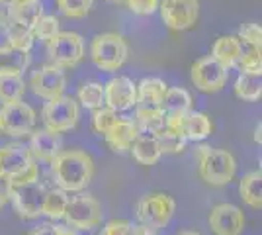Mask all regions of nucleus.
Returning a JSON list of instances; mask_svg holds the SVG:
<instances>
[{"label": "nucleus", "instance_id": "obj_1", "mask_svg": "<svg viewBox=\"0 0 262 235\" xmlns=\"http://www.w3.org/2000/svg\"><path fill=\"white\" fill-rule=\"evenodd\" d=\"M51 170L59 188H63L65 192H80L92 180L94 163H92V157L84 151L67 149V151H59L53 157Z\"/></svg>", "mask_w": 262, "mask_h": 235}, {"label": "nucleus", "instance_id": "obj_2", "mask_svg": "<svg viewBox=\"0 0 262 235\" xmlns=\"http://www.w3.org/2000/svg\"><path fill=\"white\" fill-rule=\"evenodd\" d=\"M198 170L206 184L211 186H225L229 184L237 173V161L225 149H213L208 145L196 147Z\"/></svg>", "mask_w": 262, "mask_h": 235}, {"label": "nucleus", "instance_id": "obj_3", "mask_svg": "<svg viewBox=\"0 0 262 235\" xmlns=\"http://www.w3.org/2000/svg\"><path fill=\"white\" fill-rule=\"evenodd\" d=\"M127 44L120 34H100L92 39L90 57L94 65L106 73H114L125 63L127 59Z\"/></svg>", "mask_w": 262, "mask_h": 235}, {"label": "nucleus", "instance_id": "obj_4", "mask_svg": "<svg viewBox=\"0 0 262 235\" xmlns=\"http://www.w3.org/2000/svg\"><path fill=\"white\" fill-rule=\"evenodd\" d=\"M45 186L39 179L26 180V182H12L10 200L16 213L24 220H33L43 216Z\"/></svg>", "mask_w": 262, "mask_h": 235}, {"label": "nucleus", "instance_id": "obj_5", "mask_svg": "<svg viewBox=\"0 0 262 235\" xmlns=\"http://www.w3.org/2000/svg\"><path fill=\"white\" fill-rule=\"evenodd\" d=\"M174 208V200L168 194L153 192V194H147L139 200V204H137V218H139L141 225L153 229V231L155 229H163L170 222Z\"/></svg>", "mask_w": 262, "mask_h": 235}, {"label": "nucleus", "instance_id": "obj_6", "mask_svg": "<svg viewBox=\"0 0 262 235\" xmlns=\"http://www.w3.org/2000/svg\"><path fill=\"white\" fill-rule=\"evenodd\" d=\"M47 55L51 63L61 69L75 67L84 57L82 35L75 32H59L47 41Z\"/></svg>", "mask_w": 262, "mask_h": 235}, {"label": "nucleus", "instance_id": "obj_7", "mask_svg": "<svg viewBox=\"0 0 262 235\" xmlns=\"http://www.w3.org/2000/svg\"><path fill=\"white\" fill-rule=\"evenodd\" d=\"M63 220L67 222L69 227H73L77 231L94 229L102 222V206L96 198H92L88 194L69 198Z\"/></svg>", "mask_w": 262, "mask_h": 235}, {"label": "nucleus", "instance_id": "obj_8", "mask_svg": "<svg viewBox=\"0 0 262 235\" xmlns=\"http://www.w3.org/2000/svg\"><path fill=\"white\" fill-rule=\"evenodd\" d=\"M43 122L47 125V130L63 134L73 130L78 123V104L75 98L59 94L55 98H49L43 106Z\"/></svg>", "mask_w": 262, "mask_h": 235}, {"label": "nucleus", "instance_id": "obj_9", "mask_svg": "<svg viewBox=\"0 0 262 235\" xmlns=\"http://www.w3.org/2000/svg\"><path fill=\"white\" fill-rule=\"evenodd\" d=\"M161 20L174 32L194 28L200 18V0H163L159 2Z\"/></svg>", "mask_w": 262, "mask_h": 235}, {"label": "nucleus", "instance_id": "obj_10", "mask_svg": "<svg viewBox=\"0 0 262 235\" xmlns=\"http://www.w3.org/2000/svg\"><path fill=\"white\" fill-rule=\"evenodd\" d=\"M35 125V112L30 104L22 100L2 104L0 108V132L14 137L30 135Z\"/></svg>", "mask_w": 262, "mask_h": 235}, {"label": "nucleus", "instance_id": "obj_11", "mask_svg": "<svg viewBox=\"0 0 262 235\" xmlns=\"http://www.w3.org/2000/svg\"><path fill=\"white\" fill-rule=\"evenodd\" d=\"M227 77H229V69H225L211 55L198 59L190 71V78H192L194 87L202 92H208V94L219 92L223 89L227 82Z\"/></svg>", "mask_w": 262, "mask_h": 235}, {"label": "nucleus", "instance_id": "obj_12", "mask_svg": "<svg viewBox=\"0 0 262 235\" xmlns=\"http://www.w3.org/2000/svg\"><path fill=\"white\" fill-rule=\"evenodd\" d=\"M137 84L127 77H114L104 84V106L116 112H125L135 106Z\"/></svg>", "mask_w": 262, "mask_h": 235}, {"label": "nucleus", "instance_id": "obj_13", "mask_svg": "<svg viewBox=\"0 0 262 235\" xmlns=\"http://www.w3.org/2000/svg\"><path fill=\"white\" fill-rule=\"evenodd\" d=\"M164 127L176 132L186 141H202L211 134V122L208 116L202 112H192V110H188L180 118L164 120Z\"/></svg>", "mask_w": 262, "mask_h": 235}, {"label": "nucleus", "instance_id": "obj_14", "mask_svg": "<svg viewBox=\"0 0 262 235\" xmlns=\"http://www.w3.org/2000/svg\"><path fill=\"white\" fill-rule=\"evenodd\" d=\"M209 229L213 235H241L245 229V213L235 204H217L209 212Z\"/></svg>", "mask_w": 262, "mask_h": 235}, {"label": "nucleus", "instance_id": "obj_15", "mask_svg": "<svg viewBox=\"0 0 262 235\" xmlns=\"http://www.w3.org/2000/svg\"><path fill=\"white\" fill-rule=\"evenodd\" d=\"M65 84H67L65 71L61 67H57V65H53V63L37 69L32 75V80H30V87H32L33 94L35 96H41L45 100L63 94Z\"/></svg>", "mask_w": 262, "mask_h": 235}, {"label": "nucleus", "instance_id": "obj_16", "mask_svg": "<svg viewBox=\"0 0 262 235\" xmlns=\"http://www.w3.org/2000/svg\"><path fill=\"white\" fill-rule=\"evenodd\" d=\"M33 157L28 147L22 143H10L0 147V175L10 177L12 180L20 179L28 168L32 167Z\"/></svg>", "mask_w": 262, "mask_h": 235}, {"label": "nucleus", "instance_id": "obj_17", "mask_svg": "<svg viewBox=\"0 0 262 235\" xmlns=\"http://www.w3.org/2000/svg\"><path fill=\"white\" fill-rule=\"evenodd\" d=\"M129 151L131 155H133V159L139 165H145V167L157 165L161 155H163L155 132H137V135H135V139H133V143L129 147Z\"/></svg>", "mask_w": 262, "mask_h": 235}, {"label": "nucleus", "instance_id": "obj_18", "mask_svg": "<svg viewBox=\"0 0 262 235\" xmlns=\"http://www.w3.org/2000/svg\"><path fill=\"white\" fill-rule=\"evenodd\" d=\"M32 139H30V153L32 157H35L37 161H45V163H51L53 157L61 151L63 145V139L57 132L51 130H37L32 132Z\"/></svg>", "mask_w": 262, "mask_h": 235}, {"label": "nucleus", "instance_id": "obj_19", "mask_svg": "<svg viewBox=\"0 0 262 235\" xmlns=\"http://www.w3.org/2000/svg\"><path fill=\"white\" fill-rule=\"evenodd\" d=\"M137 132H139V130H137V125H135L133 120H123V118H120V120L106 132L104 137H106V143L110 145L112 151L123 153V151H129V147H131V143H133Z\"/></svg>", "mask_w": 262, "mask_h": 235}, {"label": "nucleus", "instance_id": "obj_20", "mask_svg": "<svg viewBox=\"0 0 262 235\" xmlns=\"http://www.w3.org/2000/svg\"><path fill=\"white\" fill-rule=\"evenodd\" d=\"M211 57L217 59L225 69L237 67L241 59V39L237 35H221L213 44Z\"/></svg>", "mask_w": 262, "mask_h": 235}, {"label": "nucleus", "instance_id": "obj_21", "mask_svg": "<svg viewBox=\"0 0 262 235\" xmlns=\"http://www.w3.org/2000/svg\"><path fill=\"white\" fill-rule=\"evenodd\" d=\"M30 65V51L12 45L0 47V75H22Z\"/></svg>", "mask_w": 262, "mask_h": 235}, {"label": "nucleus", "instance_id": "obj_22", "mask_svg": "<svg viewBox=\"0 0 262 235\" xmlns=\"http://www.w3.org/2000/svg\"><path fill=\"white\" fill-rule=\"evenodd\" d=\"M239 194L243 202L252 208V210H260L262 208V170H252L249 175H245L241 179Z\"/></svg>", "mask_w": 262, "mask_h": 235}, {"label": "nucleus", "instance_id": "obj_23", "mask_svg": "<svg viewBox=\"0 0 262 235\" xmlns=\"http://www.w3.org/2000/svg\"><path fill=\"white\" fill-rule=\"evenodd\" d=\"M192 108V98L184 89H166L163 96L164 120H172L184 116Z\"/></svg>", "mask_w": 262, "mask_h": 235}, {"label": "nucleus", "instance_id": "obj_24", "mask_svg": "<svg viewBox=\"0 0 262 235\" xmlns=\"http://www.w3.org/2000/svg\"><path fill=\"white\" fill-rule=\"evenodd\" d=\"M235 96L245 102H256L262 96V75L260 73H249L241 71L235 80Z\"/></svg>", "mask_w": 262, "mask_h": 235}, {"label": "nucleus", "instance_id": "obj_25", "mask_svg": "<svg viewBox=\"0 0 262 235\" xmlns=\"http://www.w3.org/2000/svg\"><path fill=\"white\" fill-rule=\"evenodd\" d=\"M24 92H26V82L22 75H0V102L2 104L22 100Z\"/></svg>", "mask_w": 262, "mask_h": 235}, {"label": "nucleus", "instance_id": "obj_26", "mask_svg": "<svg viewBox=\"0 0 262 235\" xmlns=\"http://www.w3.org/2000/svg\"><path fill=\"white\" fill-rule=\"evenodd\" d=\"M67 204H69V196H67V192L63 190V188L45 192L43 216L51 218V220H63Z\"/></svg>", "mask_w": 262, "mask_h": 235}, {"label": "nucleus", "instance_id": "obj_27", "mask_svg": "<svg viewBox=\"0 0 262 235\" xmlns=\"http://www.w3.org/2000/svg\"><path fill=\"white\" fill-rule=\"evenodd\" d=\"M241 71L249 73H260L262 71V47L258 45L247 44L241 39V59L237 63Z\"/></svg>", "mask_w": 262, "mask_h": 235}, {"label": "nucleus", "instance_id": "obj_28", "mask_svg": "<svg viewBox=\"0 0 262 235\" xmlns=\"http://www.w3.org/2000/svg\"><path fill=\"white\" fill-rule=\"evenodd\" d=\"M6 37H8V45L16 47V49H24L30 51L33 45V35L30 26H24L20 22H10L6 28Z\"/></svg>", "mask_w": 262, "mask_h": 235}, {"label": "nucleus", "instance_id": "obj_29", "mask_svg": "<svg viewBox=\"0 0 262 235\" xmlns=\"http://www.w3.org/2000/svg\"><path fill=\"white\" fill-rule=\"evenodd\" d=\"M78 102L88 110H96L100 106H104V87L100 82L82 84L78 90Z\"/></svg>", "mask_w": 262, "mask_h": 235}, {"label": "nucleus", "instance_id": "obj_30", "mask_svg": "<svg viewBox=\"0 0 262 235\" xmlns=\"http://www.w3.org/2000/svg\"><path fill=\"white\" fill-rule=\"evenodd\" d=\"M43 14V6H41V0H32V2H26L22 6H14V20L12 22H20L24 26H30L32 28L35 20Z\"/></svg>", "mask_w": 262, "mask_h": 235}, {"label": "nucleus", "instance_id": "obj_31", "mask_svg": "<svg viewBox=\"0 0 262 235\" xmlns=\"http://www.w3.org/2000/svg\"><path fill=\"white\" fill-rule=\"evenodd\" d=\"M55 34H59V20L55 16H39L35 24L32 26V35L33 41L39 39V41H49Z\"/></svg>", "mask_w": 262, "mask_h": 235}, {"label": "nucleus", "instance_id": "obj_32", "mask_svg": "<svg viewBox=\"0 0 262 235\" xmlns=\"http://www.w3.org/2000/svg\"><path fill=\"white\" fill-rule=\"evenodd\" d=\"M157 134V139H159V145H161V151L163 153H182L186 147V139L184 137H180V135L172 132V130H168V127H161L159 132H155Z\"/></svg>", "mask_w": 262, "mask_h": 235}, {"label": "nucleus", "instance_id": "obj_33", "mask_svg": "<svg viewBox=\"0 0 262 235\" xmlns=\"http://www.w3.org/2000/svg\"><path fill=\"white\" fill-rule=\"evenodd\" d=\"M118 120H120L118 112L108 108V106H100L96 110H92V130L98 135H106V132Z\"/></svg>", "mask_w": 262, "mask_h": 235}, {"label": "nucleus", "instance_id": "obj_34", "mask_svg": "<svg viewBox=\"0 0 262 235\" xmlns=\"http://www.w3.org/2000/svg\"><path fill=\"white\" fill-rule=\"evenodd\" d=\"M92 4L94 0H57V8L67 18H84L92 8Z\"/></svg>", "mask_w": 262, "mask_h": 235}, {"label": "nucleus", "instance_id": "obj_35", "mask_svg": "<svg viewBox=\"0 0 262 235\" xmlns=\"http://www.w3.org/2000/svg\"><path fill=\"white\" fill-rule=\"evenodd\" d=\"M161 0H123V4L137 16H151L159 8Z\"/></svg>", "mask_w": 262, "mask_h": 235}, {"label": "nucleus", "instance_id": "obj_36", "mask_svg": "<svg viewBox=\"0 0 262 235\" xmlns=\"http://www.w3.org/2000/svg\"><path fill=\"white\" fill-rule=\"evenodd\" d=\"M237 37L243 39V41H247V44L262 47V30L258 24H245L239 30V35H237Z\"/></svg>", "mask_w": 262, "mask_h": 235}, {"label": "nucleus", "instance_id": "obj_37", "mask_svg": "<svg viewBox=\"0 0 262 235\" xmlns=\"http://www.w3.org/2000/svg\"><path fill=\"white\" fill-rule=\"evenodd\" d=\"M30 235H78L77 229H73V227H69V225H51V224H45V225H39V227H35L30 231Z\"/></svg>", "mask_w": 262, "mask_h": 235}, {"label": "nucleus", "instance_id": "obj_38", "mask_svg": "<svg viewBox=\"0 0 262 235\" xmlns=\"http://www.w3.org/2000/svg\"><path fill=\"white\" fill-rule=\"evenodd\" d=\"M100 235H131V224L127 220H112L102 227Z\"/></svg>", "mask_w": 262, "mask_h": 235}, {"label": "nucleus", "instance_id": "obj_39", "mask_svg": "<svg viewBox=\"0 0 262 235\" xmlns=\"http://www.w3.org/2000/svg\"><path fill=\"white\" fill-rule=\"evenodd\" d=\"M10 190H12V179L0 175V210L6 206V202L10 200Z\"/></svg>", "mask_w": 262, "mask_h": 235}, {"label": "nucleus", "instance_id": "obj_40", "mask_svg": "<svg viewBox=\"0 0 262 235\" xmlns=\"http://www.w3.org/2000/svg\"><path fill=\"white\" fill-rule=\"evenodd\" d=\"M131 235H155V231L145 225H131Z\"/></svg>", "mask_w": 262, "mask_h": 235}, {"label": "nucleus", "instance_id": "obj_41", "mask_svg": "<svg viewBox=\"0 0 262 235\" xmlns=\"http://www.w3.org/2000/svg\"><path fill=\"white\" fill-rule=\"evenodd\" d=\"M12 6H22V4H26V2H32V0H8Z\"/></svg>", "mask_w": 262, "mask_h": 235}, {"label": "nucleus", "instance_id": "obj_42", "mask_svg": "<svg viewBox=\"0 0 262 235\" xmlns=\"http://www.w3.org/2000/svg\"><path fill=\"white\" fill-rule=\"evenodd\" d=\"M254 141H256V143H260V125H258V127H256V132H254Z\"/></svg>", "mask_w": 262, "mask_h": 235}, {"label": "nucleus", "instance_id": "obj_43", "mask_svg": "<svg viewBox=\"0 0 262 235\" xmlns=\"http://www.w3.org/2000/svg\"><path fill=\"white\" fill-rule=\"evenodd\" d=\"M178 235H202V233H198V231H182V233Z\"/></svg>", "mask_w": 262, "mask_h": 235}, {"label": "nucleus", "instance_id": "obj_44", "mask_svg": "<svg viewBox=\"0 0 262 235\" xmlns=\"http://www.w3.org/2000/svg\"><path fill=\"white\" fill-rule=\"evenodd\" d=\"M108 2H114V4H121L123 0H108Z\"/></svg>", "mask_w": 262, "mask_h": 235}, {"label": "nucleus", "instance_id": "obj_45", "mask_svg": "<svg viewBox=\"0 0 262 235\" xmlns=\"http://www.w3.org/2000/svg\"><path fill=\"white\" fill-rule=\"evenodd\" d=\"M0 2H8V0H0Z\"/></svg>", "mask_w": 262, "mask_h": 235}]
</instances>
